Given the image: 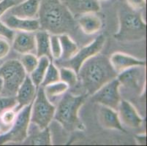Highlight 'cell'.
Wrapping results in <instances>:
<instances>
[{
	"label": "cell",
	"mask_w": 147,
	"mask_h": 146,
	"mask_svg": "<svg viewBox=\"0 0 147 146\" xmlns=\"http://www.w3.org/2000/svg\"><path fill=\"white\" fill-rule=\"evenodd\" d=\"M17 105V100L15 96H0V115L8 110H13Z\"/></svg>",
	"instance_id": "cell-29"
},
{
	"label": "cell",
	"mask_w": 147,
	"mask_h": 146,
	"mask_svg": "<svg viewBox=\"0 0 147 146\" xmlns=\"http://www.w3.org/2000/svg\"><path fill=\"white\" fill-rule=\"evenodd\" d=\"M27 75L19 60L10 59L0 65V77L3 81L2 96H15Z\"/></svg>",
	"instance_id": "cell-5"
},
{
	"label": "cell",
	"mask_w": 147,
	"mask_h": 146,
	"mask_svg": "<svg viewBox=\"0 0 147 146\" xmlns=\"http://www.w3.org/2000/svg\"><path fill=\"white\" fill-rule=\"evenodd\" d=\"M56 107L45 96L43 87L38 88L31 109L30 122L42 130L49 127L54 118Z\"/></svg>",
	"instance_id": "cell-6"
},
{
	"label": "cell",
	"mask_w": 147,
	"mask_h": 146,
	"mask_svg": "<svg viewBox=\"0 0 147 146\" xmlns=\"http://www.w3.org/2000/svg\"><path fill=\"white\" fill-rule=\"evenodd\" d=\"M0 36L7 40H13L15 37L14 31L7 26L2 21H0Z\"/></svg>",
	"instance_id": "cell-31"
},
{
	"label": "cell",
	"mask_w": 147,
	"mask_h": 146,
	"mask_svg": "<svg viewBox=\"0 0 147 146\" xmlns=\"http://www.w3.org/2000/svg\"><path fill=\"white\" fill-rule=\"evenodd\" d=\"M2 22L13 30H18L21 32H33L40 29V23L38 20L24 19L17 18L13 15L5 16Z\"/></svg>",
	"instance_id": "cell-16"
},
{
	"label": "cell",
	"mask_w": 147,
	"mask_h": 146,
	"mask_svg": "<svg viewBox=\"0 0 147 146\" xmlns=\"http://www.w3.org/2000/svg\"><path fill=\"white\" fill-rule=\"evenodd\" d=\"M40 0H24L22 3L16 5L10 9L11 15L24 19H34L37 16Z\"/></svg>",
	"instance_id": "cell-15"
},
{
	"label": "cell",
	"mask_w": 147,
	"mask_h": 146,
	"mask_svg": "<svg viewBox=\"0 0 147 146\" xmlns=\"http://www.w3.org/2000/svg\"><path fill=\"white\" fill-rule=\"evenodd\" d=\"M69 4L70 8L79 14L95 13L100 10L97 0H69Z\"/></svg>",
	"instance_id": "cell-20"
},
{
	"label": "cell",
	"mask_w": 147,
	"mask_h": 146,
	"mask_svg": "<svg viewBox=\"0 0 147 146\" xmlns=\"http://www.w3.org/2000/svg\"><path fill=\"white\" fill-rule=\"evenodd\" d=\"M51 62L47 56H42L38 59V64L35 69L30 73V78L35 85L38 88L44 78L45 72L49 67V64Z\"/></svg>",
	"instance_id": "cell-22"
},
{
	"label": "cell",
	"mask_w": 147,
	"mask_h": 146,
	"mask_svg": "<svg viewBox=\"0 0 147 146\" xmlns=\"http://www.w3.org/2000/svg\"><path fill=\"white\" fill-rule=\"evenodd\" d=\"M40 29L60 35L73 32L76 22L68 7L60 0H41L38 13Z\"/></svg>",
	"instance_id": "cell-1"
},
{
	"label": "cell",
	"mask_w": 147,
	"mask_h": 146,
	"mask_svg": "<svg viewBox=\"0 0 147 146\" xmlns=\"http://www.w3.org/2000/svg\"><path fill=\"white\" fill-rule=\"evenodd\" d=\"M119 29L113 35L120 42H133L144 40L146 34V24L141 13L122 5L118 12Z\"/></svg>",
	"instance_id": "cell-3"
},
{
	"label": "cell",
	"mask_w": 147,
	"mask_h": 146,
	"mask_svg": "<svg viewBox=\"0 0 147 146\" xmlns=\"http://www.w3.org/2000/svg\"><path fill=\"white\" fill-rule=\"evenodd\" d=\"M2 88H3V81H2V79L0 77V94L2 93Z\"/></svg>",
	"instance_id": "cell-36"
},
{
	"label": "cell",
	"mask_w": 147,
	"mask_h": 146,
	"mask_svg": "<svg viewBox=\"0 0 147 146\" xmlns=\"http://www.w3.org/2000/svg\"><path fill=\"white\" fill-rule=\"evenodd\" d=\"M58 36L61 47V56L59 60L65 61L71 59L78 50V45L67 34Z\"/></svg>",
	"instance_id": "cell-21"
},
{
	"label": "cell",
	"mask_w": 147,
	"mask_h": 146,
	"mask_svg": "<svg viewBox=\"0 0 147 146\" xmlns=\"http://www.w3.org/2000/svg\"><path fill=\"white\" fill-rule=\"evenodd\" d=\"M79 26L84 34L90 35L97 33L102 27V21L94 13L83 14L78 20Z\"/></svg>",
	"instance_id": "cell-18"
},
{
	"label": "cell",
	"mask_w": 147,
	"mask_h": 146,
	"mask_svg": "<svg viewBox=\"0 0 147 146\" xmlns=\"http://www.w3.org/2000/svg\"><path fill=\"white\" fill-rule=\"evenodd\" d=\"M32 103L33 102L18 111L12 128L7 132L0 135V145L7 143H22L26 140L28 137Z\"/></svg>",
	"instance_id": "cell-7"
},
{
	"label": "cell",
	"mask_w": 147,
	"mask_h": 146,
	"mask_svg": "<svg viewBox=\"0 0 147 146\" xmlns=\"http://www.w3.org/2000/svg\"><path fill=\"white\" fill-rule=\"evenodd\" d=\"M13 48L21 54L32 52L36 49L35 36L30 32H19L13 38Z\"/></svg>",
	"instance_id": "cell-17"
},
{
	"label": "cell",
	"mask_w": 147,
	"mask_h": 146,
	"mask_svg": "<svg viewBox=\"0 0 147 146\" xmlns=\"http://www.w3.org/2000/svg\"><path fill=\"white\" fill-rule=\"evenodd\" d=\"M109 60L113 69L118 74L133 67L146 66V61L144 60L138 59L121 52H117L112 54Z\"/></svg>",
	"instance_id": "cell-14"
},
{
	"label": "cell",
	"mask_w": 147,
	"mask_h": 146,
	"mask_svg": "<svg viewBox=\"0 0 147 146\" xmlns=\"http://www.w3.org/2000/svg\"><path fill=\"white\" fill-rule=\"evenodd\" d=\"M98 2H105V1H108V0H97Z\"/></svg>",
	"instance_id": "cell-37"
},
{
	"label": "cell",
	"mask_w": 147,
	"mask_h": 146,
	"mask_svg": "<svg viewBox=\"0 0 147 146\" xmlns=\"http://www.w3.org/2000/svg\"><path fill=\"white\" fill-rule=\"evenodd\" d=\"M20 61L22 64L23 67L24 68L26 74H30L37 66L38 58L30 53H26V54H23Z\"/></svg>",
	"instance_id": "cell-27"
},
{
	"label": "cell",
	"mask_w": 147,
	"mask_h": 146,
	"mask_svg": "<svg viewBox=\"0 0 147 146\" xmlns=\"http://www.w3.org/2000/svg\"><path fill=\"white\" fill-rule=\"evenodd\" d=\"M86 95L65 93L56 108L53 118L67 132L84 131V125L80 120L78 111L86 101Z\"/></svg>",
	"instance_id": "cell-4"
},
{
	"label": "cell",
	"mask_w": 147,
	"mask_h": 146,
	"mask_svg": "<svg viewBox=\"0 0 147 146\" xmlns=\"http://www.w3.org/2000/svg\"><path fill=\"white\" fill-rule=\"evenodd\" d=\"M135 137H136V140L137 141L138 144L141 145H146V135H136Z\"/></svg>",
	"instance_id": "cell-35"
},
{
	"label": "cell",
	"mask_w": 147,
	"mask_h": 146,
	"mask_svg": "<svg viewBox=\"0 0 147 146\" xmlns=\"http://www.w3.org/2000/svg\"><path fill=\"white\" fill-rule=\"evenodd\" d=\"M98 119L100 125L106 129H114L126 133L119 118L117 111L101 105L98 111Z\"/></svg>",
	"instance_id": "cell-13"
},
{
	"label": "cell",
	"mask_w": 147,
	"mask_h": 146,
	"mask_svg": "<svg viewBox=\"0 0 147 146\" xmlns=\"http://www.w3.org/2000/svg\"><path fill=\"white\" fill-rule=\"evenodd\" d=\"M14 5H16V2L14 0H1L0 1V18Z\"/></svg>",
	"instance_id": "cell-33"
},
{
	"label": "cell",
	"mask_w": 147,
	"mask_h": 146,
	"mask_svg": "<svg viewBox=\"0 0 147 146\" xmlns=\"http://www.w3.org/2000/svg\"><path fill=\"white\" fill-rule=\"evenodd\" d=\"M36 91L37 88L32 83L30 77L26 75L24 82L18 88V92L16 95L17 105L15 111L18 112L21 108L32 102L37 94Z\"/></svg>",
	"instance_id": "cell-12"
},
{
	"label": "cell",
	"mask_w": 147,
	"mask_h": 146,
	"mask_svg": "<svg viewBox=\"0 0 147 146\" xmlns=\"http://www.w3.org/2000/svg\"><path fill=\"white\" fill-rule=\"evenodd\" d=\"M36 51L37 57L38 59L42 56H47L48 58L53 61L51 52L50 34L46 31L41 30L36 33Z\"/></svg>",
	"instance_id": "cell-19"
},
{
	"label": "cell",
	"mask_w": 147,
	"mask_h": 146,
	"mask_svg": "<svg viewBox=\"0 0 147 146\" xmlns=\"http://www.w3.org/2000/svg\"><path fill=\"white\" fill-rule=\"evenodd\" d=\"M117 73L108 57L95 55L86 60L81 65L78 77L86 92V96H92L102 85L117 78Z\"/></svg>",
	"instance_id": "cell-2"
},
{
	"label": "cell",
	"mask_w": 147,
	"mask_h": 146,
	"mask_svg": "<svg viewBox=\"0 0 147 146\" xmlns=\"http://www.w3.org/2000/svg\"><path fill=\"white\" fill-rule=\"evenodd\" d=\"M117 111L121 124L129 128H139L142 124L143 118L129 102L121 100Z\"/></svg>",
	"instance_id": "cell-11"
},
{
	"label": "cell",
	"mask_w": 147,
	"mask_h": 146,
	"mask_svg": "<svg viewBox=\"0 0 147 146\" xmlns=\"http://www.w3.org/2000/svg\"><path fill=\"white\" fill-rule=\"evenodd\" d=\"M10 50V45L7 40L0 39V60L8 55Z\"/></svg>",
	"instance_id": "cell-34"
},
{
	"label": "cell",
	"mask_w": 147,
	"mask_h": 146,
	"mask_svg": "<svg viewBox=\"0 0 147 146\" xmlns=\"http://www.w3.org/2000/svg\"><path fill=\"white\" fill-rule=\"evenodd\" d=\"M120 84L141 94L146 84L145 66H136L119 73L117 77Z\"/></svg>",
	"instance_id": "cell-10"
},
{
	"label": "cell",
	"mask_w": 147,
	"mask_h": 146,
	"mask_svg": "<svg viewBox=\"0 0 147 146\" xmlns=\"http://www.w3.org/2000/svg\"><path fill=\"white\" fill-rule=\"evenodd\" d=\"M105 43V37L103 34H100L91 43L78 50L71 59L65 61L56 60V64L60 67H65L70 68L78 74L81 65L91 57L98 54L103 48Z\"/></svg>",
	"instance_id": "cell-8"
},
{
	"label": "cell",
	"mask_w": 147,
	"mask_h": 146,
	"mask_svg": "<svg viewBox=\"0 0 147 146\" xmlns=\"http://www.w3.org/2000/svg\"><path fill=\"white\" fill-rule=\"evenodd\" d=\"M50 43L51 52L53 59L55 60L60 59L61 56V47L59 36L56 34L50 35Z\"/></svg>",
	"instance_id": "cell-28"
},
{
	"label": "cell",
	"mask_w": 147,
	"mask_h": 146,
	"mask_svg": "<svg viewBox=\"0 0 147 146\" xmlns=\"http://www.w3.org/2000/svg\"><path fill=\"white\" fill-rule=\"evenodd\" d=\"M43 88L45 96H47L49 101H51L66 93L69 89V86L62 81H58L54 83L49 84L43 87Z\"/></svg>",
	"instance_id": "cell-24"
},
{
	"label": "cell",
	"mask_w": 147,
	"mask_h": 146,
	"mask_svg": "<svg viewBox=\"0 0 147 146\" xmlns=\"http://www.w3.org/2000/svg\"><path fill=\"white\" fill-rule=\"evenodd\" d=\"M16 112L13 110H8L3 112L1 114V120L4 125L10 126L13 124L15 119L16 118Z\"/></svg>",
	"instance_id": "cell-30"
},
{
	"label": "cell",
	"mask_w": 147,
	"mask_h": 146,
	"mask_svg": "<svg viewBox=\"0 0 147 146\" xmlns=\"http://www.w3.org/2000/svg\"><path fill=\"white\" fill-rule=\"evenodd\" d=\"M24 144L32 145H52L51 135L49 127L42 130L39 129V132L32 134L29 137H26L24 141Z\"/></svg>",
	"instance_id": "cell-23"
},
{
	"label": "cell",
	"mask_w": 147,
	"mask_h": 146,
	"mask_svg": "<svg viewBox=\"0 0 147 146\" xmlns=\"http://www.w3.org/2000/svg\"><path fill=\"white\" fill-rule=\"evenodd\" d=\"M120 85L121 84L117 78L113 79L93 94L91 100L93 102L117 111L121 100L119 90Z\"/></svg>",
	"instance_id": "cell-9"
},
{
	"label": "cell",
	"mask_w": 147,
	"mask_h": 146,
	"mask_svg": "<svg viewBox=\"0 0 147 146\" xmlns=\"http://www.w3.org/2000/svg\"><path fill=\"white\" fill-rule=\"evenodd\" d=\"M128 6L135 10H144L146 5V0H126Z\"/></svg>",
	"instance_id": "cell-32"
},
{
	"label": "cell",
	"mask_w": 147,
	"mask_h": 146,
	"mask_svg": "<svg viewBox=\"0 0 147 146\" xmlns=\"http://www.w3.org/2000/svg\"><path fill=\"white\" fill-rule=\"evenodd\" d=\"M58 81H60L59 69L55 64H53V62L51 61L49 64L47 70H46L43 80H42L40 86L45 87L46 85H49V84L54 83H57Z\"/></svg>",
	"instance_id": "cell-26"
},
{
	"label": "cell",
	"mask_w": 147,
	"mask_h": 146,
	"mask_svg": "<svg viewBox=\"0 0 147 146\" xmlns=\"http://www.w3.org/2000/svg\"><path fill=\"white\" fill-rule=\"evenodd\" d=\"M60 81H62L69 86L74 87L78 82V74L73 69L65 67H61L59 69Z\"/></svg>",
	"instance_id": "cell-25"
},
{
	"label": "cell",
	"mask_w": 147,
	"mask_h": 146,
	"mask_svg": "<svg viewBox=\"0 0 147 146\" xmlns=\"http://www.w3.org/2000/svg\"><path fill=\"white\" fill-rule=\"evenodd\" d=\"M1 64H2V63H1V62H0V65H1Z\"/></svg>",
	"instance_id": "cell-38"
}]
</instances>
